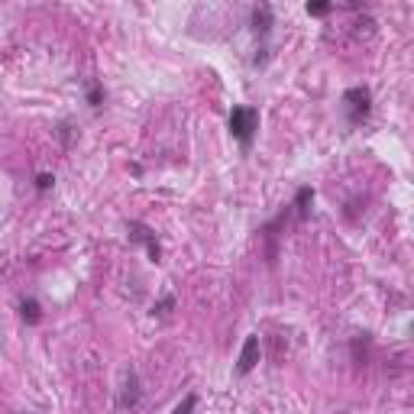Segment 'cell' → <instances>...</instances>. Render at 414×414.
I'll use <instances>...</instances> for the list:
<instances>
[{"instance_id":"30bf717a","label":"cell","mask_w":414,"mask_h":414,"mask_svg":"<svg viewBox=\"0 0 414 414\" xmlns=\"http://www.w3.org/2000/svg\"><path fill=\"white\" fill-rule=\"evenodd\" d=\"M175 304H178V298H175V295H162L159 301H156V304H152V317H165V314H172L175 310Z\"/></svg>"},{"instance_id":"ba28073f","label":"cell","mask_w":414,"mask_h":414,"mask_svg":"<svg viewBox=\"0 0 414 414\" xmlns=\"http://www.w3.org/2000/svg\"><path fill=\"white\" fill-rule=\"evenodd\" d=\"M20 317H23L26 327H36V324L42 321V304L36 298H23L20 301Z\"/></svg>"},{"instance_id":"7c38bea8","label":"cell","mask_w":414,"mask_h":414,"mask_svg":"<svg viewBox=\"0 0 414 414\" xmlns=\"http://www.w3.org/2000/svg\"><path fill=\"white\" fill-rule=\"evenodd\" d=\"M52 184H56V175H52V172H39V175H36V191H39V195H46Z\"/></svg>"},{"instance_id":"8fae6325","label":"cell","mask_w":414,"mask_h":414,"mask_svg":"<svg viewBox=\"0 0 414 414\" xmlns=\"http://www.w3.org/2000/svg\"><path fill=\"white\" fill-rule=\"evenodd\" d=\"M195 408H197V395H195V391H188L182 402H178V404L172 408V414H191Z\"/></svg>"},{"instance_id":"5b68a950","label":"cell","mask_w":414,"mask_h":414,"mask_svg":"<svg viewBox=\"0 0 414 414\" xmlns=\"http://www.w3.org/2000/svg\"><path fill=\"white\" fill-rule=\"evenodd\" d=\"M259 356H263V340H259V334H249L240 350V359H236V376H249L259 366Z\"/></svg>"},{"instance_id":"8992f818","label":"cell","mask_w":414,"mask_h":414,"mask_svg":"<svg viewBox=\"0 0 414 414\" xmlns=\"http://www.w3.org/2000/svg\"><path fill=\"white\" fill-rule=\"evenodd\" d=\"M272 23H276V13H272V7H269V3H259V7H253L249 26H253V33L259 36V39H265V36L272 33Z\"/></svg>"},{"instance_id":"52a82bcc","label":"cell","mask_w":414,"mask_h":414,"mask_svg":"<svg viewBox=\"0 0 414 414\" xmlns=\"http://www.w3.org/2000/svg\"><path fill=\"white\" fill-rule=\"evenodd\" d=\"M310 204H314V188H310V184H301L298 191H295V201H291L288 207H295V214H298V220H308Z\"/></svg>"},{"instance_id":"3957f363","label":"cell","mask_w":414,"mask_h":414,"mask_svg":"<svg viewBox=\"0 0 414 414\" xmlns=\"http://www.w3.org/2000/svg\"><path fill=\"white\" fill-rule=\"evenodd\" d=\"M139 402H143V382H139L136 369H127V372H123L120 395H117V408H120V411H136Z\"/></svg>"},{"instance_id":"7a4b0ae2","label":"cell","mask_w":414,"mask_h":414,"mask_svg":"<svg viewBox=\"0 0 414 414\" xmlns=\"http://www.w3.org/2000/svg\"><path fill=\"white\" fill-rule=\"evenodd\" d=\"M227 127H230V136L240 143L243 149H249L253 139H256V130H259V110L249 107V103H236V107L230 110Z\"/></svg>"},{"instance_id":"9a60e30c","label":"cell","mask_w":414,"mask_h":414,"mask_svg":"<svg viewBox=\"0 0 414 414\" xmlns=\"http://www.w3.org/2000/svg\"><path fill=\"white\" fill-rule=\"evenodd\" d=\"M340 414H350V411H340Z\"/></svg>"},{"instance_id":"277c9868","label":"cell","mask_w":414,"mask_h":414,"mask_svg":"<svg viewBox=\"0 0 414 414\" xmlns=\"http://www.w3.org/2000/svg\"><path fill=\"white\" fill-rule=\"evenodd\" d=\"M127 233H130V240H133V243H143V246H146V253H149V263H156V265L162 263V246H159V240H156V233H152L146 223H139V220H130V223H127Z\"/></svg>"},{"instance_id":"4fadbf2b","label":"cell","mask_w":414,"mask_h":414,"mask_svg":"<svg viewBox=\"0 0 414 414\" xmlns=\"http://www.w3.org/2000/svg\"><path fill=\"white\" fill-rule=\"evenodd\" d=\"M304 10H308V16H327V13L334 10V3H308Z\"/></svg>"},{"instance_id":"6da1fadb","label":"cell","mask_w":414,"mask_h":414,"mask_svg":"<svg viewBox=\"0 0 414 414\" xmlns=\"http://www.w3.org/2000/svg\"><path fill=\"white\" fill-rule=\"evenodd\" d=\"M340 107H343V117L346 123L356 130L363 127L372 114V91H369L366 84H356V88H346L343 97H340Z\"/></svg>"},{"instance_id":"9c48e42d","label":"cell","mask_w":414,"mask_h":414,"mask_svg":"<svg viewBox=\"0 0 414 414\" xmlns=\"http://www.w3.org/2000/svg\"><path fill=\"white\" fill-rule=\"evenodd\" d=\"M84 101H88V107H91V110H101L103 101H107V91H103L101 81H91V84H88V94H84Z\"/></svg>"},{"instance_id":"5bb4252c","label":"cell","mask_w":414,"mask_h":414,"mask_svg":"<svg viewBox=\"0 0 414 414\" xmlns=\"http://www.w3.org/2000/svg\"><path fill=\"white\" fill-rule=\"evenodd\" d=\"M58 139H62L65 146L71 143V123H69V120H62V123H58Z\"/></svg>"}]
</instances>
